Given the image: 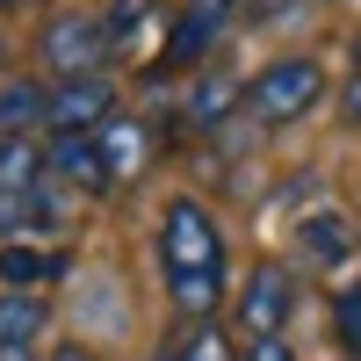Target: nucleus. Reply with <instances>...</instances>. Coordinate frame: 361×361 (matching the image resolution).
I'll return each mask as SVG.
<instances>
[{
  "label": "nucleus",
  "mask_w": 361,
  "mask_h": 361,
  "mask_svg": "<svg viewBox=\"0 0 361 361\" xmlns=\"http://www.w3.org/2000/svg\"><path fill=\"white\" fill-rule=\"evenodd\" d=\"M29 123H51V94L37 80L0 87V137H29Z\"/></svg>",
  "instance_id": "nucleus-9"
},
{
  "label": "nucleus",
  "mask_w": 361,
  "mask_h": 361,
  "mask_svg": "<svg viewBox=\"0 0 361 361\" xmlns=\"http://www.w3.org/2000/svg\"><path fill=\"white\" fill-rule=\"evenodd\" d=\"M246 116L253 123H296V116H311L325 102V73H318V58H275V66H260L246 80Z\"/></svg>",
  "instance_id": "nucleus-2"
},
{
  "label": "nucleus",
  "mask_w": 361,
  "mask_h": 361,
  "mask_svg": "<svg viewBox=\"0 0 361 361\" xmlns=\"http://www.w3.org/2000/svg\"><path fill=\"white\" fill-rule=\"evenodd\" d=\"M116 116V94H109V80H58L51 87V130H102Z\"/></svg>",
  "instance_id": "nucleus-6"
},
{
  "label": "nucleus",
  "mask_w": 361,
  "mask_h": 361,
  "mask_svg": "<svg viewBox=\"0 0 361 361\" xmlns=\"http://www.w3.org/2000/svg\"><path fill=\"white\" fill-rule=\"evenodd\" d=\"M340 109H347V123H361V73L340 87Z\"/></svg>",
  "instance_id": "nucleus-18"
},
{
  "label": "nucleus",
  "mask_w": 361,
  "mask_h": 361,
  "mask_svg": "<svg viewBox=\"0 0 361 361\" xmlns=\"http://www.w3.org/2000/svg\"><path fill=\"white\" fill-rule=\"evenodd\" d=\"M173 361H238L231 340L217 333V318H195V325H180L173 333Z\"/></svg>",
  "instance_id": "nucleus-15"
},
{
  "label": "nucleus",
  "mask_w": 361,
  "mask_h": 361,
  "mask_svg": "<svg viewBox=\"0 0 361 361\" xmlns=\"http://www.w3.org/2000/svg\"><path fill=\"white\" fill-rule=\"evenodd\" d=\"M304 253H311L318 267H333V260L354 253V231H347L340 209H318V217H304Z\"/></svg>",
  "instance_id": "nucleus-11"
},
{
  "label": "nucleus",
  "mask_w": 361,
  "mask_h": 361,
  "mask_svg": "<svg viewBox=\"0 0 361 361\" xmlns=\"http://www.w3.org/2000/svg\"><path fill=\"white\" fill-rule=\"evenodd\" d=\"M152 0H116V8H109V51L116 58H137L145 51V29H152Z\"/></svg>",
  "instance_id": "nucleus-13"
},
{
  "label": "nucleus",
  "mask_w": 361,
  "mask_h": 361,
  "mask_svg": "<svg viewBox=\"0 0 361 361\" xmlns=\"http://www.w3.org/2000/svg\"><path fill=\"white\" fill-rule=\"evenodd\" d=\"M289 311H296V282L282 275V267H253L246 289L231 296V318H238V333H246V340H282Z\"/></svg>",
  "instance_id": "nucleus-4"
},
{
  "label": "nucleus",
  "mask_w": 361,
  "mask_h": 361,
  "mask_svg": "<svg viewBox=\"0 0 361 361\" xmlns=\"http://www.w3.org/2000/svg\"><path fill=\"white\" fill-rule=\"evenodd\" d=\"M37 173H44L37 145H29V137H0V188L29 202V195H37Z\"/></svg>",
  "instance_id": "nucleus-12"
},
{
  "label": "nucleus",
  "mask_w": 361,
  "mask_h": 361,
  "mask_svg": "<svg viewBox=\"0 0 361 361\" xmlns=\"http://www.w3.org/2000/svg\"><path fill=\"white\" fill-rule=\"evenodd\" d=\"M0 58H8V44H0Z\"/></svg>",
  "instance_id": "nucleus-23"
},
{
  "label": "nucleus",
  "mask_w": 361,
  "mask_h": 361,
  "mask_svg": "<svg viewBox=\"0 0 361 361\" xmlns=\"http://www.w3.org/2000/svg\"><path fill=\"white\" fill-rule=\"evenodd\" d=\"M51 275H66V260H44L37 246H0V282L8 289H37V282H51Z\"/></svg>",
  "instance_id": "nucleus-14"
},
{
  "label": "nucleus",
  "mask_w": 361,
  "mask_h": 361,
  "mask_svg": "<svg viewBox=\"0 0 361 361\" xmlns=\"http://www.w3.org/2000/svg\"><path fill=\"white\" fill-rule=\"evenodd\" d=\"M188 8H195V15H209V22H224V15L238 8V0H188Z\"/></svg>",
  "instance_id": "nucleus-19"
},
{
  "label": "nucleus",
  "mask_w": 361,
  "mask_h": 361,
  "mask_svg": "<svg viewBox=\"0 0 361 361\" xmlns=\"http://www.w3.org/2000/svg\"><path fill=\"white\" fill-rule=\"evenodd\" d=\"M102 58H116L109 51V22H94V15H58V22H44V66L51 73L94 80Z\"/></svg>",
  "instance_id": "nucleus-3"
},
{
  "label": "nucleus",
  "mask_w": 361,
  "mask_h": 361,
  "mask_svg": "<svg viewBox=\"0 0 361 361\" xmlns=\"http://www.w3.org/2000/svg\"><path fill=\"white\" fill-rule=\"evenodd\" d=\"M51 361H94V354H87V347H73V340H66V347H51Z\"/></svg>",
  "instance_id": "nucleus-20"
},
{
  "label": "nucleus",
  "mask_w": 361,
  "mask_h": 361,
  "mask_svg": "<svg viewBox=\"0 0 361 361\" xmlns=\"http://www.w3.org/2000/svg\"><path fill=\"white\" fill-rule=\"evenodd\" d=\"M333 325H340V347H347V354H361V289H340Z\"/></svg>",
  "instance_id": "nucleus-16"
},
{
  "label": "nucleus",
  "mask_w": 361,
  "mask_h": 361,
  "mask_svg": "<svg viewBox=\"0 0 361 361\" xmlns=\"http://www.w3.org/2000/svg\"><path fill=\"white\" fill-rule=\"evenodd\" d=\"M0 361H29V354H0Z\"/></svg>",
  "instance_id": "nucleus-22"
},
{
  "label": "nucleus",
  "mask_w": 361,
  "mask_h": 361,
  "mask_svg": "<svg viewBox=\"0 0 361 361\" xmlns=\"http://www.w3.org/2000/svg\"><path fill=\"white\" fill-rule=\"evenodd\" d=\"M209 37H217V22H209V15H195V8H180L173 15V29H166V51H159V66H195V58L209 51Z\"/></svg>",
  "instance_id": "nucleus-10"
},
{
  "label": "nucleus",
  "mask_w": 361,
  "mask_h": 361,
  "mask_svg": "<svg viewBox=\"0 0 361 361\" xmlns=\"http://www.w3.org/2000/svg\"><path fill=\"white\" fill-rule=\"evenodd\" d=\"M44 333H51V304L37 289H8L0 296V354H29Z\"/></svg>",
  "instance_id": "nucleus-7"
},
{
  "label": "nucleus",
  "mask_w": 361,
  "mask_h": 361,
  "mask_svg": "<svg viewBox=\"0 0 361 361\" xmlns=\"http://www.w3.org/2000/svg\"><path fill=\"white\" fill-rule=\"evenodd\" d=\"M44 166L58 173V180H73V188H87V195H102L109 188V159H102V137L94 130H58L51 137V152H44Z\"/></svg>",
  "instance_id": "nucleus-5"
},
{
  "label": "nucleus",
  "mask_w": 361,
  "mask_h": 361,
  "mask_svg": "<svg viewBox=\"0 0 361 361\" xmlns=\"http://www.w3.org/2000/svg\"><path fill=\"white\" fill-rule=\"evenodd\" d=\"M238 361H296V354H289V340H246Z\"/></svg>",
  "instance_id": "nucleus-17"
},
{
  "label": "nucleus",
  "mask_w": 361,
  "mask_h": 361,
  "mask_svg": "<svg viewBox=\"0 0 361 361\" xmlns=\"http://www.w3.org/2000/svg\"><path fill=\"white\" fill-rule=\"evenodd\" d=\"M354 73H361V37H354Z\"/></svg>",
  "instance_id": "nucleus-21"
},
{
  "label": "nucleus",
  "mask_w": 361,
  "mask_h": 361,
  "mask_svg": "<svg viewBox=\"0 0 361 361\" xmlns=\"http://www.w3.org/2000/svg\"><path fill=\"white\" fill-rule=\"evenodd\" d=\"M94 137H102V159H109V173H116V180H123V173H145V152H152V137H145L130 116H109Z\"/></svg>",
  "instance_id": "nucleus-8"
},
{
  "label": "nucleus",
  "mask_w": 361,
  "mask_h": 361,
  "mask_svg": "<svg viewBox=\"0 0 361 361\" xmlns=\"http://www.w3.org/2000/svg\"><path fill=\"white\" fill-rule=\"evenodd\" d=\"M159 267H166V296H173V311L180 325H195V318H217L224 304V231L217 217H209L202 202H166V217H159Z\"/></svg>",
  "instance_id": "nucleus-1"
}]
</instances>
